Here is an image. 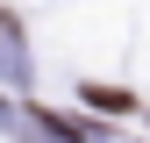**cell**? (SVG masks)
I'll return each instance as SVG.
<instances>
[{"label": "cell", "instance_id": "obj_1", "mask_svg": "<svg viewBox=\"0 0 150 143\" xmlns=\"http://www.w3.org/2000/svg\"><path fill=\"white\" fill-rule=\"evenodd\" d=\"M86 100L107 107V115H122V107H129V93H115V86H86Z\"/></svg>", "mask_w": 150, "mask_h": 143}]
</instances>
